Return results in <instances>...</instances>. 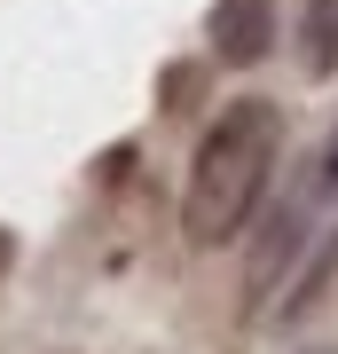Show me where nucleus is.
Instances as JSON below:
<instances>
[{
	"label": "nucleus",
	"instance_id": "nucleus-1",
	"mask_svg": "<svg viewBox=\"0 0 338 354\" xmlns=\"http://www.w3.org/2000/svg\"><path fill=\"white\" fill-rule=\"evenodd\" d=\"M276 158H283V111L260 95H236L205 127L197 158H189V189H181V228L197 252H220V244H236L252 228Z\"/></svg>",
	"mask_w": 338,
	"mask_h": 354
},
{
	"label": "nucleus",
	"instance_id": "nucleus-2",
	"mask_svg": "<svg viewBox=\"0 0 338 354\" xmlns=\"http://www.w3.org/2000/svg\"><path fill=\"white\" fill-rule=\"evenodd\" d=\"M244 236H252V228H244ZM307 236H314V197H283L276 213L260 221V236H252V276H244V283H252V291H244V315H260V307L291 283Z\"/></svg>",
	"mask_w": 338,
	"mask_h": 354
},
{
	"label": "nucleus",
	"instance_id": "nucleus-3",
	"mask_svg": "<svg viewBox=\"0 0 338 354\" xmlns=\"http://www.w3.org/2000/svg\"><path fill=\"white\" fill-rule=\"evenodd\" d=\"M276 48V0H220L213 8V55L220 64H260Z\"/></svg>",
	"mask_w": 338,
	"mask_h": 354
},
{
	"label": "nucleus",
	"instance_id": "nucleus-4",
	"mask_svg": "<svg viewBox=\"0 0 338 354\" xmlns=\"http://www.w3.org/2000/svg\"><path fill=\"white\" fill-rule=\"evenodd\" d=\"M299 71L307 79L338 71V0H307V16H299Z\"/></svg>",
	"mask_w": 338,
	"mask_h": 354
},
{
	"label": "nucleus",
	"instance_id": "nucleus-5",
	"mask_svg": "<svg viewBox=\"0 0 338 354\" xmlns=\"http://www.w3.org/2000/svg\"><path fill=\"white\" fill-rule=\"evenodd\" d=\"M314 189H323V197H338V142L323 150V174H314Z\"/></svg>",
	"mask_w": 338,
	"mask_h": 354
},
{
	"label": "nucleus",
	"instance_id": "nucleus-6",
	"mask_svg": "<svg viewBox=\"0 0 338 354\" xmlns=\"http://www.w3.org/2000/svg\"><path fill=\"white\" fill-rule=\"evenodd\" d=\"M307 354H330V346H307Z\"/></svg>",
	"mask_w": 338,
	"mask_h": 354
}]
</instances>
